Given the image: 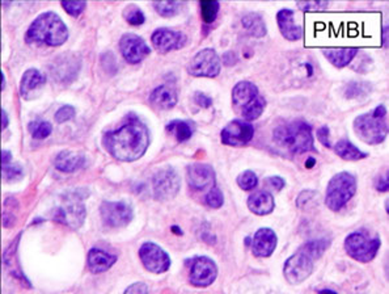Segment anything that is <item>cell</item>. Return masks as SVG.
Instances as JSON below:
<instances>
[{"label":"cell","mask_w":389,"mask_h":294,"mask_svg":"<svg viewBox=\"0 0 389 294\" xmlns=\"http://www.w3.org/2000/svg\"><path fill=\"white\" fill-rule=\"evenodd\" d=\"M104 145L117 160L134 162L147 151L150 132L138 117H128L121 128L105 134Z\"/></svg>","instance_id":"6da1fadb"},{"label":"cell","mask_w":389,"mask_h":294,"mask_svg":"<svg viewBox=\"0 0 389 294\" xmlns=\"http://www.w3.org/2000/svg\"><path fill=\"white\" fill-rule=\"evenodd\" d=\"M274 142L291 154H304L315 150L312 126L304 121H292L274 129Z\"/></svg>","instance_id":"7a4b0ae2"},{"label":"cell","mask_w":389,"mask_h":294,"mask_svg":"<svg viewBox=\"0 0 389 294\" xmlns=\"http://www.w3.org/2000/svg\"><path fill=\"white\" fill-rule=\"evenodd\" d=\"M67 38V27L54 12H46L38 16L27 32V40L29 42H40L49 46H61Z\"/></svg>","instance_id":"3957f363"},{"label":"cell","mask_w":389,"mask_h":294,"mask_svg":"<svg viewBox=\"0 0 389 294\" xmlns=\"http://www.w3.org/2000/svg\"><path fill=\"white\" fill-rule=\"evenodd\" d=\"M354 130L359 138L368 145L384 142L388 134L385 107L379 105L371 113L358 116L354 121Z\"/></svg>","instance_id":"277c9868"},{"label":"cell","mask_w":389,"mask_h":294,"mask_svg":"<svg viewBox=\"0 0 389 294\" xmlns=\"http://www.w3.org/2000/svg\"><path fill=\"white\" fill-rule=\"evenodd\" d=\"M356 193V179L349 172H339L329 181L325 204L333 212H338Z\"/></svg>","instance_id":"5b68a950"},{"label":"cell","mask_w":389,"mask_h":294,"mask_svg":"<svg viewBox=\"0 0 389 294\" xmlns=\"http://www.w3.org/2000/svg\"><path fill=\"white\" fill-rule=\"evenodd\" d=\"M381 242L379 237H371L364 231L351 233L345 240V250L350 257L360 263H369L377 255Z\"/></svg>","instance_id":"8992f818"},{"label":"cell","mask_w":389,"mask_h":294,"mask_svg":"<svg viewBox=\"0 0 389 294\" xmlns=\"http://www.w3.org/2000/svg\"><path fill=\"white\" fill-rule=\"evenodd\" d=\"M221 61L214 49H203L193 57L188 71L195 78H215L220 74Z\"/></svg>","instance_id":"52a82bcc"},{"label":"cell","mask_w":389,"mask_h":294,"mask_svg":"<svg viewBox=\"0 0 389 294\" xmlns=\"http://www.w3.org/2000/svg\"><path fill=\"white\" fill-rule=\"evenodd\" d=\"M311 257L303 251L299 250L295 255L289 257L283 267V273H285L286 280L290 284H300L303 281L312 274L315 264Z\"/></svg>","instance_id":"ba28073f"},{"label":"cell","mask_w":389,"mask_h":294,"mask_svg":"<svg viewBox=\"0 0 389 294\" xmlns=\"http://www.w3.org/2000/svg\"><path fill=\"white\" fill-rule=\"evenodd\" d=\"M139 257L145 268L152 273H164L171 267V257L160 246L146 242L139 248Z\"/></svg>","instance_id":"9c48e42d"},{"label":"cell","mask_w":389,"mask_h":294,"mask_svg":"<svg viewBox=\"0 0 389 294\" xmlns=\"http://www.w3.org/2000/svg\"><path fill=\"white\" fill-rule=\"evenodd\" d=\"M254 135V126L244 120H233L220 133L221 142L232 147L248 145Z\"/></svg>","instance_id":"30bf717a"},{"label":"cell","mask_w":389,"mask_h":294,"mask_svg":"<svg viewBox=\"0 0 389 294\" xmlns=\"http://www.w3.org/2000/svg\"><path fill=\"white\" fill-rule=\"evenodd\" d=\"M154 196L165 201L172 200L180 190V177L173 168H164L159 171L152 179Z\"/></svg>","instance_id":"8fae6325"},{"label":"cell","mask_w":389,"mask_h":294,"mask_svg":"<svg viewBox=\"0 0 389 294\" xmlns=\"http://www.w3.org/2000/svg\"><path fill=\"white\" fill-rule=\"evenodd\" d=\"M100 212L105 225L113 229L126 226L133 220V209L123 201H105L101 204Z\"/></svg>","instance_id":"7c38bea8"},{"label":"cell","mask_w":389,"mask_h":294,"mask_svg":"<svg viewBox=\"0 0 389 294\" xmlns=\"http://www.w3.org/2000/svg\"><path fill=\"white\" fill-rule=\"evenodd\" d=\"M216 277H218V267L210 257L199 256L191 261L189 280L194 286H208L216 280Z\"/></svg>","instance_id":"4fadbf2b"},{"label":"cell","mask_w":389,"mask_h":294,"mask_svg":"<svg viewBox=\"0 0 389 294\" xmlns=\"http://www.w3.org/2000/svg\"><path fill=\"white\" fill-rule=\"evenodd\" d=\"M151 41L154 48L161 53L167 54L169 51L180 50L186 44V36L178 31L168 29V28H160L152 33Z\"/></svg>","instance_id":"5bb4252c"},{"label":"cell","mask_w":389,"mask_h":294,"mask_svg":"<svg viewBox=\"0 0 389 294\" xmlns=\"http://www.w3.org/2000/svg\"><path fill=\"white\" fill-rule=\"evenodd\" d=\"M119 49L126 62L131 64L141 63L151 53V49L148 48L145 40L133 33L122 36L119 41Z\"/></svg>","instance_id":"9a60e30c"},{"label":"cell","mask_w":389,"mask_h":294,"mask_svg":"<svg viewBox=\"0 0 389 294\" xmlns=\"http://www.w3.org/2000/svg\"><path fill=\"white\" fill-rule=\"evenodd\" d=\"M188 184L191 189L205 190L215 186V172L211 166L194 163L188 167Z\"/></svg>","instance_id":"2e32d148"},{"label":"cell","mask_w":389,"mask_h":294,"mask_svg":"<svg viewBox=\"0 0 389 294\" xmlns=\"http://www.w3.org/2000/svg\"><path fill=\"white\" fill-rule=\"evenodd\" d=\"M277 242H278L277 234L272 229H268V227L260 229L254 234L252 240L253 254L257 257H269L275 251Z\"/></svg>","instance_id":"e0dca14e"},{"label":"cell","mask_w":389,"mask_h":294,"mask_svg":"<svg viewBox=\"0 0 389 294\" xmlns=\"http://www.w3.org/2000/svg\"><path fill=\"white\" fill-rule=\"evenodd\" d=\"M277 21L283 37L289 41H299L303 37V29L295 23L294 11L285 8L277 14Z\"/></svg>","instance_id":"ac0fdd59"},{"label":"cell","mask_w":389,"mask_h":294,"mask_svg":"<svg viewBox=\"0 0 389 294\" xmlns=\"http://www.w3.org/2000/svg\"><path fill=\"white\" fill-rule=\"evenodd\" d=\"M258 88L250 81H240L232 89V103L235 105V108L241 111L244 107L254 100L258 96Z\"/></svg>","instance_id":"d6986e66"},{"label":"cell","mask_w":389,"mask_h":294,"mask_svg":"<svg viewBox=\"0 0 389 294\" xmlns=\"http://www.w3.org/2000/svg\"><path fill=\"white\" fill-rule=\"evenodd\" d=\"M150 102L159 109H172L178 102L177 92L169 85H159L151 92Z\"/></svg>","instance_id":"ffe728a7"},{"label":"cell","mask_w":389,"mask_h":294,"mask_svg":"<svg viewBox=\"0 0 389 294\" xmlns=\"http://www.w3.org/2000/svg\"><path fill=\"white\" fill-rule=\"evenodd\" d=\"M248 207L257 216H268L274 210V199L266 190H257L248 199Z\"/></svg>","instance_id":"44dd1931"},{"label":"cell","mask_w":389,"mask_h":294,"mask_svg":"<svg viewBox=\"0 0 389 294\" xmlns=\"http://www.w3.org/2000/svg\"><path fill=\"white\" fill-rule=\"evenodd\" d=\"M115 260H117V257L114 255L107 254V252L98 250V248H93L88 254V268L93 273H102V272L113 267Z\"/></svg>","instance_id":"7402d4cb"},{"label":"cell","mask_w":389,"mask_h":294,"mask_svg":"<svg viewBox=\"0 0 389 294\" xmlns=\"http://www.w3.org/2000/svg\"><path fill=\"white\" fill-rule=\"evenodd\" d=\"M356 55H358V49L355 48L328 49V50H324V57H325L333 66H336V67L338 68L349 66Z\"/></svg>","instance_id":"603a6c76"},{"label":"cell","mask_w":389,"mask_h":294,"mask_svg":"<svg viewBox=\"0 0 389 294\" xmlns=\"http://www.w3.org/2000/svg\"><path fill=\"white\" fill-rule=\"evenodd\" d=\"M83 164H84V158L71 151H63L61 154H58L55 160H54L55 168L62 171V172H72L75 169L80 168Z\"/></svg>","instance_id":"cb8c5ba5"},{"label":"cell","mask_w":389,"mask_h":294,"mask_svg":"<svg viewBox=\"0 0 389 294\" xmlns=\"http://www.w3.org/2000/svg\"><path fill=\"white\" fill-rule=\"evenodd\" d=\"M241 24L244 29L254 38H262L266 36L265 21L258 14H248L241 19Z\"/></svg>","instance_id":"d4e9b609"},{"label":"cell","mask_w":389,"mask_h":294,"mask_svg":"<svg viewBox=\"0 0 389 294\" xmlns=\"http://www.w3.org/2000/svg\"><path fill=\"white\" fill-rule=\"evenodd\" d=\"M334 151L339 158H342L345 160H360L367 158L366 152L360 151L358 147H355L347 139H342V141L337 142L334 146Z\"/></svg>","instance_id":"484cf974"},{"label":"cell","mask_w":389,"mask_h":294,"mask_svg":"<svg viewBox=\"0 0 389 294\" xmlns=\"http://www.w3.org/2000/svg\"><path fill=\"white\" fill-rule=\"evenodd\" d=\"M45 83V76L41 74L37 70H28L25 74L23 75V79H21V85H20V92L23 96H27L29 92H32L33 89H36L37 87L42 85Z\"/></svg>","instance_id":"4316f807"},{"label":"cell","mask_w":389,"mask_h":294,"mask_svg":"<svg viewBox=\"0 0 389 294\" xmlns=\"http://www.w3.org/2000/svg\"><path fill=\"white\" fill-rule=\"evenodd\" d=\"M167 130L168 132L175 133L176 139L178 142H186L191 138V135L194 133V126L189 121H182V120H176L172 121L169 125H167Z\"/></svg>","instance_id":"83f0119b"},{"label":"cell","mask_w":389,"mask_h":294,"mask_svg":"<svg viewBox=\"0 0 389 294\" xmlns=\"http://www.w3.org/2000/svg\"><path fill=\"white\" fill-rule=\"evenodd\" d=\"M265 108H266L265 97H262L261 95H258L252 103H250V104L244 107V108L240 111V113H241V116L244 117V121H248V122L254 121V120L260 119V116H262Z\"/></svg>","instance_id":"f1b7e54d"},{"label":"cell","mask_w":389,"mask_h":294,"mask_svg":"<svg viewBox=\"0 0 389 294\" xmlns=\"http://www.w3.org/2000/svg\"><path fill=\"white\" fill-rule=\"evenodd\" d=\"M62 222L68 223L72 227H79L85 218V208L83 205H74L61 210Z\"/></svg>","instance_id":"f546056e"},{"label":"cell","mask_w":389,"mask_h":294,"mask_svg":"<svg viewBox=\"0 0 389 294\" xmlns=\"http://www.w3.org/2000/svg\"><path fill=\"white\" fill-rule=\"evenodd\" d=\"M372 91V85L367 81H350L343 88V95L346 99H360L368 96Z\"/></svg>","instance_id":"4dcf8cb0"},{"label":"cell","mask_w":389,"mask_h":294,"mask_svg":"<svg viewBox=\"0 0 389 294\" xmlns=\"http://www.w3.org/2000/svg\"><path fill=\"white\" fill-rule=\"evenodd\" d=\"M329 244H330V242L326 239L309 240V242H307L305 244H303L300 251H303L304 254L308 255L312 260H317V259L321 257L322 254L325 252Z\"/></svg>","instance_id":"1f68e13d"},{"label":"cell","mask_w":389,"mask_h":294,"mask_svg":"<svg viewBox=\"0 0 389 294\" xmlns=\"http://www.w3.org/2000/svg\"><path fill=\"white\" fill-rule=\"evenodd\" d=\"M184 3L182 2H158L154 3V8L160 16L173 17L181 12Z\"/></svg>","instance_id":"d6a6232c"},{"label":"cell","mask_w":389,"mask_h":294,"mask_svg":"<svg viewBox=\"0 0 389 294\" xmlns=\"http://www.w3.org/2000/svg\"><path fill=\"white\" fill-rule=\"evenodd\" d=\"M202 12V19L206 24H212L216 17H218L219 10H220V3L215 2V0H210V2H201L199 3Z\"/></svg>","instance_id":"836d02e7"},{"label":"cell","mask_w":389,"mask_h":294,"mask_svg":"<svg viewBox=\"0 0 389 294\" xmlns=\"http://www.w3.org/2000/svg\"><path fill=\"white\" fill-rule=\"evenodd\" d=\"M29 130H31L34 138L44 139L51 134L53 126L47 121H34L29 125Z\"/></svg>","instance_id":"e575fe53"},{"label":"cell","mask_w":389,"mask_h":294,"mask_svg":"<svg viewBox=\"0 0 389 294\" xmlns=\"http://www.w3.org/2000/svg\"><path fill=\"white\" fill-rule=\"evenodd\" d=\"M238 186L244 190H252L254 189L257 184H258V179L253 171H244L241 175H238L237 177Z\"/></svg>","instance_id":"d590c367"},{"label":"cell","mask_w":389,"mask_h":294,"mask_svg":"<svg viewBox=\"0 0 389 294\" xmlns=\"http://www.w3.org/2000/svg\"><path fill=\"white\" fill-rule=\"evenodd\" d=\"M123 16L128 24L135 25V27H138V25H142L146 21L145 14L142 12L141 8L134 7V6H130V7L126 8V10H124Z\"/></svg>","instance_id":"8d00e7d4"},{"label":"cell","mask_w":389,"mask_h":294,"mask_svg":"<svg viewBox=\"0 0 389 294\" xmlns=\"http://www.w3.org/2000/svg\"><path fill=\"white\" fill-rule=\"evenodd\" d=\"M223 203H224V196H223L221 190L216 186H212L210 192L207 193V196H206V204L212 209H219L223 205Z\"/></svg>","instance_id":"74e56055"},{"label":"cell","mask_w":389,"mask_h":294,"mask_svg":"<svg viewBox=\"0 0 389 294\" xmlns=\"http://www.w3.org/2000/svg\"><path fill=\"white\" fill-rule=\"evenodd\" d=\"M299 8L305 12H317V11H324L329 4L325 2H302L296 3Z\"/></svg>","instance_id":"f35d334b"},{"label":"cell","mask_w":389,"mask_h":294,"mask_svg":"<svg viewBox=\"0 0 389 294\" xmlns=\"http://www.w3.org/2000/svg\"><path fill=\"white\" fill-rule=\"evenodd\" d=\"M62 7L66 10L68 15H72V16H79V15L84 11L85 3L84 2H63L62 3Z\"/></svg>","instance_id":"ab89813d"},{"label":"cell","mask_w":389,"mask_h":294,"mask_svg":"<svg viewBox=\"0 0 389 294\" xmlns=\"http://www.w3.org/2000/svg\"><path fill=\"white\" fill-rule=\"evenodd\" d=\"M74 116H75L74 107H71V105H64V107H62V108L55 113V121L62 124V122H66L68 121V120H71Z\"/></svg>","instance_id":"60d3db41"},{"label":"cell","mask_w":389,"mask_h":294,"mask_svg":"<svg viewBox=\"0 0 389 294\" xmlns=\"http://www.w3.org/2000/svg\"><path fill=\"white\" fill-rule=\"evenodd\" d=\"M316 196V193L312 190H304V192L300 193V196L298 197V207L299 208H307L311 201H312L313 197Z\"/></svg>","instance_id":"b9f144b4"},{"label":"cell","mask_w":389,"mask_h":294,"mask_svg":"<svg viewBox=\"0 0 389 294\" xmlns=\"http://www.w3.org/2000/svg\"><path fill=\"white\" fill-rule=\"evenodd\" d=\"M124 294H148V287L143 282H137V284L130 285L124 290Z\"/></svg>","instance_id":"7bdbcfd3"},{"label":"cell","mask_w":389,"mask_h":294,"mask_svg":"<svg viewBox=\"0 0 389 294\" xmlns=\"http://www.w3.org/2000/svg\"><path fill=\"white\" fill-rule=\"evenodd\" d=\"M316 135H317V138H319V141L321 142V145L326 146V147H330V134H329V128L328 126H322V128H320L319 130H317V133H316Z\"/></svg>","instance_id":"ee69618b"},{"label":"cell","mask_w":389,"mask_h":294,"mask_svg":"<svg viewBox=\"0 0 389 294\" xmlns=\"http://www.w3.org/2000/svg\"><path fill=\"white\" fill-rule=\"evenodd\" d=\"M268 185L274 188L275 190H281L286 185V181L285 179L279 177V176H273V177H269L268 179Z\"/></svg>","instance_id":"f6af8a7d"},{"label":"cell","mask_w":389,"mask_h":294,"mask_svg":"<svg viewBox=\"0 0 389 294\" xmlns=\"http://www.w3.org/2000/svg\"><path fill=\"white\" fill-rule=\"evenodd\" d=\"M195 103L202 108H210L212 105L211 97L206 96L205 93H195Z\"/></svg>","instance_id":"bcb514c9"},{"label":"cell","mask_w":389,"mask_h":294,"mask_svg":"<svg viewBox=\"0 0 389 294\" xmlns=\"http://www.w3.org/2000/svg\"><path fill=\"white\" fill-rule=\"evenodd\" d=\"M375 186H376V189L380 190V192H386L389 188L388 176H379V177L376 179Z\"/></svg>","instance_id":"7dc6e473"},{"label":"cell","mask_w":389,"mask_h":294,"mask_svg":"<svg viewBox=\"0 0 389 294\" xmlns=\"http://www.w3.org/2000/svg\"><path fill=\"white\" fill-rule=\"evenodd\" d=\"M236 57L233 53H231V51H227L224 55H223V63H225L227 66H229V64H235L236 63Z\"/></svg>","instance_id":"c3c4849f"},{"label":"cell","mask_w":389,"mask_h":294,"mask_svg":"<svg viewBox=\"0 0 389 294\" xmlns=\"http://www.w3.org/2000/svg\"><path fill=\"white\" fill-rule=\"evenodd\" d=\"M382 45H384V48L388 46V27H384L382 29Z\"/></svg>","instance_id":"681fc988"},{"label":"cell","mask_w":389,"mask_h":294,"mask_svg":"<svg viewBox=\"0 0 389 294\" xmlns=\"http://www.w3.org/2000/svg\"><path fill=\"white\" fill-rule=\"evenodd\" d=\"M2 117H3V128L7 126V113L4 111H2Z\"/></svg>","instance_id":"f907efd6"},{"label":"cell","mask_w":389,"mask_h":294,"mask_svg":"<svg viewBox=\"0 0 389 294\" xmlns=\"http://www.w3.org/2000/svg\"><path fill=\"white\" fill-rule=\"evenodd\" d=\"M313 164H316V160L313 159V158H311V159L307 162V168H311V167L313 166Z\"/></svg>","instance_id":"816d5d0a"},{"label":"cell","mask_w":389,"mask_h":294,"mask_svg":"<svg viewBox=\"0 0 389 294\" xmlns=\"http://www.w3.org/2000/svg\"><path fill=\"white\" fill-rule=\"evenodd\" d=\"M319 294H337V293L333 290H321Z\"/></svg>","instance_id":"f5cc1de1"}]
</instances>
